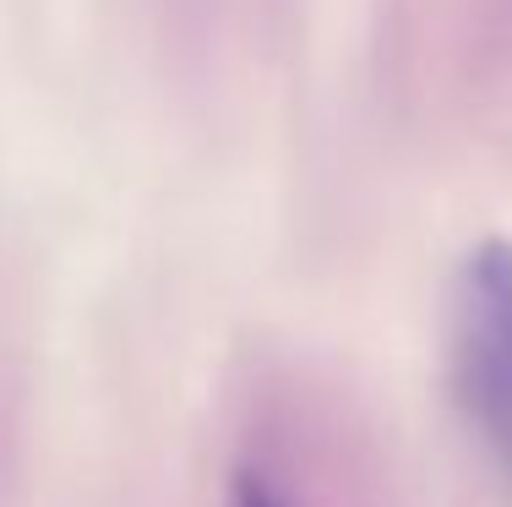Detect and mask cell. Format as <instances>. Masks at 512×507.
<instances>
[{
  "mask_svg": "<svg viewBox=\"0 0 512 507\" xmlns=\"http://www.w3.org/2000/svg\"><path fill=\"white\" fill-rule=\"evenodd\" d=\"M453 338H458V382L469 409L491 431L512 437V240L480 235L463 251L458 295H453Z\"/></svg>",
  "mask_w": 512,
  "mask_h": 507,
  "instance_id": "6da1fadb",
  "label": "cell"
},
{
  "mask_svg": "<svg viewBox=\"0 0 512 507\" xmlns=\"http://www.w3.org/2000/svg\"><path fill=\"white\" fill-rule=\"evenodd\" d=\"M229 507H289V502L278 497L256 469H246V475H235V502H229Z\"/></svg>",
  "mask_w": 512,
  "mask_h": 507,
  "instance_id": "7a4b0ae2",
  "label": "cell"
}]
</instances>
